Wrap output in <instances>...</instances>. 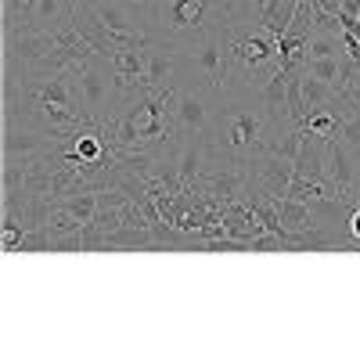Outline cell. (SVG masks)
Listing matches in <instances>:
<instances>
[{"instance_id":"6da1fadb","label":"cell","mask_w":360,"mask_h":360,"mask_svg":"<svg viewBox=\"0 0 360 360\" xmlns=\"http://www.w3.org/2000/svg\"><path fill=\"white\" fill-rule=\"evenodd\" d=\"M274 137V119L263 108L259 90L242 86V83H227L217 94L213 108V123H209V166H238V169H252V162L270 148Z\"/></svg>"},{"instance_id":"7a4b0ae2","label":"cell","mask_w":360,"mask_h":360,"mask_svg":"<svg viewBox=\"0 0 360 360\" xmlns=\"http://www.w3.org/2000/svg\"><path fill=\"white\" fill-rule=\"evenodd\" d=\"M79 33L94 44V51L108 54L119 47H148L155 44L148 25L137 18L134 8L123 0H76V18Z\"/></svg>"},{"instance_id":"3957f363","label":"cell","mask_w":360,"mask_h":360,"mask_svg":"<svg viewBox=\"0 0 360 360\" xmlns=\"http://www.w3.org/2000/svg\"><path fill=\"white\" fill-rule=\"evenodd\" d=\"M176 51H180V83L213 90V94L227 86V25L209 29L205 37Z\"/></svg>"},{"instance_id":"277c9868","label":"cell","mask_w":360,"mask_h":360,"mask_svg":"<svg viewBox=\"0 0 360 360\" xmlns=\"http://www.w3.org/2000/svg\"><path fill=\"white\" fill-rule=\"evenodd\" d=\"M213 108H217V94H213V90L180 83L176 86V105H173L176 134L180 137H205L209 123H213Z\"/></svg>"},{"instance_id":"5b68a950","label":"cell","mask_w":360,"mask_h":360,"mask_svg":"<svg viewBox=\"0 0 360 360\" xmlns=\"http://www.w3.org/2000/svg\"><path fill=\"white\" fill-rule=\"evenodd\" d=\"M180 86V51L169 44L144 47V90H176Z\"/></svg>"},{"instance_id":"8992f818","label":"cell","mask_w":360,"mask_h":360,"mask_svg":"<svg viewBox=\"0 0 360 360\" xmlns=\"http://www.w3.org/2000/svg\"><path fill=\"white\" fill-rule=\"evenodd\" d=\"M105 58L112 65L119 98H123V105H127L134 94L144 90V47H119V51H108Z\"/></svg>"},{"instance_id":"52a82bcc","label":"cell","mask_w":360,"mask_h":360,"mask_svg":"<svg viewBox=\"0 0 360 360\" xmlns=\"http://www.w3.org/2000/svg\"><path fill=\"white\" fill-rule=\"evenodd\" d=\"M72 18H76V0H37L29 25L54 33V29H65Z\"/></svg>"},{"instance_id":"ba28073f","label":"cell","mask_w":360,"mask_h":360,"mask_svg":"<svg viewBox=\"0 0 360 360\" xmlns=\"http://www.w3.org/2000/svg\"><path fill=\"white\" fill-rule=\"evenodd\" d=\"M303 69L324 83H332V86H342V76H346V62H342V54L335 58H307Z\"/></svg>"},{"instance_id":"9c48e42d","label":"cell","mask_w":360,"mask_h":360,"mask_svg":"<svg viewBox=\"0 0 360 360\" xmlns=\"http://www.w3.org/2000/svg\"><path fill=\"white\" fill-rule=\"evenodd\" d=\"M339 44H342V37L328 33V29H310V37H307V58H335V54H342Z\"/></svg>"},{"instance_id":"30bf717a","label":"cell","mask_w":360,"mask_h":360,"mask_svg":"<svg viewBox=\"0 0 360 360\" xmlns=\"http://www.w3.org/2000/svg\"><path fill=\"white\" fill-rule=\"evenodd\" d=\"M33 8H37V0H4V29L29 25V18H33Z\"/></svg>"},{"instance_id":"8fae6325","label":"cell","mask_w":360,"mask_h":360,"mask_svg":"<svg viewBox=\"0 0 360 360\" xmlns=\"http://www.w3.org/2000/svg\"><path fill=\"white\" fill-rule=\"evenodd\" d=\"M342 144L349 148V155L356 159V166H360V108H353L346 119H342Z\"/></svg>"}]
</instances>
